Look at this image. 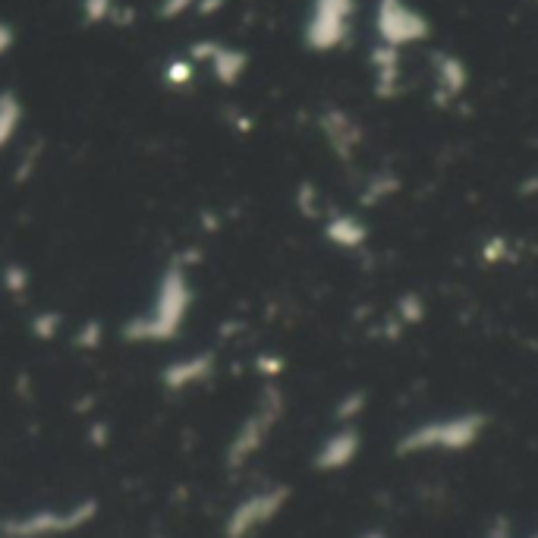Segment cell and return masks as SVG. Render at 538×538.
I'll list each match as a JSON object with an SVG mask.
<instances>
[{"label":"cell","mask_w":538,"mask_h":538,"mask_svg":"<svg viewBox=\"0 0 538 538\" xmlns=\"http://www.w3.org/2000/svg\"><path fill=\"white\" fill-rule=\"evenodd\" d=\"M13 48V29L7 23H0V54H7Z\"/></svg>","instance_id":"7402d4cb"},{"label":"cell","mask_w":538,"mask_h":538,"mask_svg":"<svg viewBox=\"0 0 538 538\" xmlns=\"http://www.w3.org/2000/svg\"><path fill=\"white\" fill-rule=\"evenodd\" d=\"M281 406H284V403H281V394H277V391H268V394H265L262 410L252 413V416L246 419V425L240 428V432H236V438H233V444H230V450H227L230 466L246 463V460L255 454V450L268 441L274 422L281 419Z\"/></svg>","instance_id":"277c9868"},{"label":"cell","mask_w":538,"mask_h":538,"mask_svg":"<svg viewBox=\"0 0 538 538\" xmlns=\"http://www.w3.org/2000/svg\"><path fill=\"white\" fill-rule=\"evenodd\" d=\"M350 13H353V0H315V10L306 29L309 45L318 51L337 48L343 35H347Z\"/></svg>","instance_id":"5b68a950"},{"label":"cell","mask_w":538,"mask_h":538,"mask_svg":"<svg viewBox=\"0 0 538 538\" xmlns=\"http://www.w3.org/2000/svg\"><path fill=\"white\" fill-rule=\"evenodd\" d=\"M400 318H403V325H419V321L425 318V306H422V299L413 296V293H406L400 299Z\"/></svg>","instance_id":"2e32d148"},{"label":"cell","mask_w":538,"mask_h":538,"mask_svg":"<svg viewBox=\"0 0 538 538\" xmlns=\"http://www.w3.org/2000/svg\"><path fill=\"white\" fill-rule=\"evenodd\" d=\"M95 516V501H85L73 510H41L32 513L29 520H10L4 523V532H10L13 538H38V535H63L70 529L85 526Z\"/></svg>","instance_id":"3957f363"},{"label":"cell","mask_w":538,"mask_h":538,"mask_svg":"<svg viewBox=\"0 0 538 538\" xmlns=\"http://www.w3.org/2000/svg\"><path fill=\"white\" fill-rule=\"evenodd\" d=\"M85 19H89V23H104L107 16L114 13V4L111 0H85Z\"/></svg>","instance_id":"e0dca14e"},{"label":"cell","mask_w":538,"mask_h":538,"mask_svg":"<svg viewBox=\"0 0 538 538\" xmlns=\"http://www.w3.org/2000/svg\"><path fill=\"white\" fill-rule=\"evenodd\" d=\"M211 369V359L208 356H192L189 362H177L170 365V369L164 372V381L167 387H186V384H196L208 375Z\"/></svg>","instance_id":"4fadbf2b"},{"label":"cell","mask_w":538,"mask_h":538,"mask_svg":"<svg viewBox=\"0 0 538 538\" xmlns=\"http://www.w3.org/2000/svg\"><path fill=\"white\" fill-rule=\"evenodd\" d=\"M365 403H369V397H365L362 391H353V394H347L340 403H337V422H343V425H353L356 419H359V413L365 410Z\"/></svg>","instance_id":"9a60e30c"},{"label":"cell","mask_w":538,"mask_h":538,"mask_svg":"<svg viewBox=\"0 0 538 538\" xmlns=\"http://www.w3.org/2000/svg\"><path fill=\"white\" fill-rule=\"evenodd\" d=\"M325 129H328V136L334 142V148L343 155V158H350L356 152V142H359V126L350 120V117H343V114H331L325 120Z\"/></svg>","instance_id":"7c38bea8"},{"label":"cell","mask_w":538,"mask_h":538,"mask_svg":"<svg viewBox=\"0 0 538 538\" xmlns=\"http://www.w3.org/2000/svg\"><path fill=\"white\" fill-rule=\"evenodd\" d=\"M529 538H538V529H535V532H532V535H529Z\"/></svg>","instance_id":"cb8c5ba5"},{"label":"cell","mask_w":538,"mask_h":538,"mask_svg":"<svg viewBox=\"0 0 538 538\" xmlns=\"http://www.w3.org/2000/svg\"><path fill=\"white\" fill-rule=\"evenodd\" d=\"M290 501V488L287 485H277L268 491H258L252 498L240 501L224 523V538H249L252 532H258L262 526H268L277 513L284 510V504Z\"/></svg>","instance_id":"7a4b0ae2"},{"label":"cell","mask_w":538,"mask_h":538,"mask_svg":"<svg viewBox=\"0 0 538 538\" xmlns=\"http://www.w3.org/2000/svg\"><path fill=\"white\" fill-rule=\"evenodd\" d=\"M199 4V0H164V4H161V16H183L189 7H196Z\"/></svg>","instance_id":"ac0fdd59"},{"label":"cell","mask_w":538,"mask_h":538,"mask_svg":"<svg viewBox=\"0 0 538 538\" xmlns=\"http://www.w3.org/2000/svg\"><path fill=\"white\" fill-rule=\"evenodd\" d=\"M378 32L384 38V45L400 48L406 41H419L425 38L428 26L419 13H413L403 0H381L378 7Z\"/></svg>","instance_id":"8992f818"},{"label":"cell","mask_w":538,"mask_h":538,"mask_svg":"<svg viewBox=\"0 0 538 538\" xmlns=\"http://www.w3.org/2000/svg\"><path fill=\"white\" fill-rule=\"evenodd\" d=\"M485 538H513V526L507 516H494V523L488 526Z\"/></svg>","instance_id":"d6986e66"},{"label":"cell","mask_w":538,"mask_h":538,"mask_svg":"<svg viewBox=\"0 0 538 538\" xmlns=\"http://www.w3.org/2000/svg\"><path fill=\"white\" fill-rule=\"evenodd\" d=\"M170 79H174V82H186V79H192V67H189V63H170Z\"/></svg>","instance_id":"44dd1931"},{"label":"cell","mask_w":538,"mask_h":538,"mask_svg":"<svg viewBox=\"0 0 538 538\" xmlns=\"http://www.w3.org/2000/svg\"><path fill=\"white\" fill-rule=\"evenodd\" d=\"M435 73H438V92H444L447 98H460V92L466 89V70L457 57H435Z\"/></svg>","instance_id":"8fae6325"},{"label":"cell","mask_w":538,"mask_h":538,"mask_svg":"<svg viewBox=\"0 0 538 538\" xmlns=\"http://www.w3.org/2000/svg\"><path fill=\"white\" fill-rule=\"evenodd\" d=\"M488 428V416L479 410L428 419L416 428H410L397 441V457H416V454H463L476 447Z\"/></svg>","instance_id":"6da1fadb"},{"label":"cell","mask_w":538,"mask_h":538,"mask_svg":"<svg viewBox=\"0 0 538 538\" xmlns=\"http://www.w3.org/2000/svg\"><path fill=\"white\" fill-rule=\"evenodd\" d=\"M400 189V180L394 174H375L362 189V205H381L384 199H391Z\"/></svg>","instance_id":"5bb4252c"},{"label":"cell","mask_w":538,"mask_h":538,"mask_svg":"<svg viewBox=\"0 0 538 538\" xmlns=\"http://www.w3.org/2000/svg\"><path fill=\"white\" fill-rule=\"evenodd\" d=\"M328 240L343 246V249H359L365 240H369V227H365L353 214H337L334 221H328Z\"/></svg>","instance_id":"30bf717a"},{"label":"cell","mask_w":538,"mask_h":538,"mask_svg":"<svg viewBox=\"0 0 538 538\" xmlns=\"http://www.w3.org/2000/svg\"><path fill=\"white\" fill-rule=\"evenodd\" d=\"M359 450H362L359 428L356 425H343V428H337L334 435H328L325 444L318 447L312 466L318 472H340V469H347L359 457Z\"/></svg>","instance_id":"ba28073f"},{"label":"cell","mask_w":538,"mask_h":538,"mask_svg":"<svg viewBox=\"0 0 538 538\" xmlns=\"http://www.w3.org/2000/svg\"><path fill=\"white\" fill-rule=\"evenodd\" d=\"M183 312H186V287H183V277L177 274L167 281V293L158 299L155 315H148L145 331H139L136 337H170L180 328Z\"/></svg>","instance_id":"52a82bcc"},{"label":"cell","mask_w":538,"mask_h":538,"mask_svg":"<svg viewBox=\"0 0 538 538\" xmlns=\"http://www.w3.org/2000/svg\"><path fill=\"white\" fill-rule=\"evenodd\" d=\"M359 538H387V535H384L381 529H369V532H362Z\"/></svg>","instance_id":"603a6c76"},{"label":"cell","mask_w":538,"mask_h":538,"mask_svg":"<svg viewBox=\"0 0 538 538\" xmlns=\"http://www.w3.org/2000/svg\"><path fill=\"white\" fill-rule=\"evenodd\" d=\"M507 255H510V249H507L504 240H488L485 243V258H488V262H501V258H507Z\"/></svg>","instance_id":"ffe728a7"},{"label":"cell","mask_w":538,"mask_h":538,"mask_svg":"<svg viewBox=\"0 0 538 538\" xmlns=\"http://www.w3.org/2000/svg\"><path fill=\"white\" fill-rule=\"evenodd\" d=\"M192 54H196L199 60H208L214 76H218L221 82H236V79L243 76V70H246V54L233 51V48H224V45H211V41L199 45Z\"/></svg>","instance_id":"9c48e42d"}]
</instances>
